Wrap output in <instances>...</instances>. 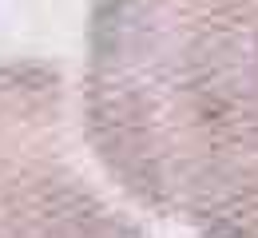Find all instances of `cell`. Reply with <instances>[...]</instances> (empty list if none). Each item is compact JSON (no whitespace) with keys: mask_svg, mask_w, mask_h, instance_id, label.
I'll return each mask as SVG.
<instances>
[{"mask_svg":"<svg viewBox=\"0 0 258 238\" xmlns=\"http://www.w3.org/2000/svg\"><path fill=\"white\" fill-rule=\"evenodd\" d=\"M84 135L199 238H258V0H92Z\"/></svg>","mask_w":258,"mask_h":238,"instance_id":"cell-1","label":"cell"},{"mask_svg":"<svg viewBox=\"0 0 258 238\" xmlns=\"http://www.w3.org/2000/svg\"><path fill=\"white\" fill-rule=\"evenodd\" d=\"M0 238H147L96 183L64 71L0 60Z\"/></svg>","mask_w":258,"mask_h":238,"instance_id":"cell-2","label":"cell"}]
</instances>
